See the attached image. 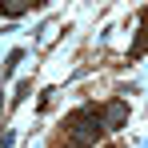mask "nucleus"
Segmentation results:
<instances>
[{"label": "nucleus", "mask_w": 148, "mask_h": 148, "mask_svg": "<svg viewBox=\"0 0 148 148\" xmlns=\"http://www.w3.org/2000/svg\"><path fill=\"white\" fill-rule=\"evenodd\" d=\"M64 136H68V144L72 148H92L100 136V120H96V104H84V108H76L72 116H68V128H64Z\"/></svg>", "instance_id": "nucleus-1"}, {"label": "nucleus", "mask_w": 148, "mask_h": 148, "mask_svg": "<svg viewBox=\"0 0 148 148\" xmlns=\"http://www.w3.org/2000/svg\"><path fill=\"white\" fill-rule=\"evenodd\" d=\"M96 120H100V132H116L128 120V100H112V104L96 108Z\"/></svg>", "instance_id": "nucleus-2"}, {"label": "nucleus", "mask_w": 148, "mask_h": 148, "mask_svg": "<svg viewBox=\"0 0 148 148\" xmlns=\"http://www.w3.org/2000/svg\"><path fill=\"white\" fill-rule=\"evenodd\" d=\"M28 4H4V16H24Z\"/></svg>", "instance_id": "nucleus-3"}]
</instances>
